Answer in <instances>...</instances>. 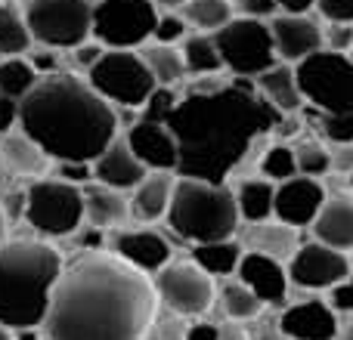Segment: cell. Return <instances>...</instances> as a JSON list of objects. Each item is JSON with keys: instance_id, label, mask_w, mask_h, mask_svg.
Wrapping results in <instances>:
<instances>
[{"instance_id": "1", "label": "cell", "mask_w": 353, "mask_h": 340, "mask_svg": "<svg viewBox=\"0 0 353 340\" xmlns=\"http://www.w3.org/2000/svg\"><path fill=\"white\" fill-rule=\"evenodd\" d=\"M285 115L257 93L248 78H195L180 96L168 127L180 146V176L226 182L251 152L276 134Z\"/></svg>"}, {"instance_id": "2", "label": "cell", "mask_w": 353, "mask_h": 340, "mask_svg": "<svg viewBox=\"0 0 353 340\" xmlns=\"http://www.w3.org/2000/svg\"><path fill=\"white\" fill-rule=\"evenodd\" d=\"M159 310L152 275L109 251L65 263L41 331L47 340H146Z\"/></svg>"}, {"instance_id": "3", "label": "cell", "mask_w": 353, "mask_h": 340, "mask_svg": "<svg viewBox=\"0 0 353 340\" xmlns=\"http://www.w3.org/2000/svg\"><path fill=\"white\" fill-rule=\"evenodd\" d=\"M19 130L28 134L50 161H97L121 134L118 111L105 103L84 74L59 72L41 78L22 99Z\"/></svg>"}, {"instance_id": "4", "label": "cell", "mask_w": 353, "mask_h": 340, "mask_svg": "<svg viewBox=\"0 0 353 340\" xmlns=\"http://www.w3.org/2000/svg\"><path fill=\"white\" fill-rule=\"evenodd\" d=\"M65 260L47 238H12L0 244V325L41 328Z\"/></svg>"}, {"instance_id": "5", "label": "cell", "mask_w": 353, "mask_h": 340, "mask_svg": "<svg viewBox=\"0 0 353 340\" xmlns=\"http://www.w3.org/2000/svg\"><path fill=\"white\" fill-rule=\"evenodd\" d=\"M165 220L174 235L186 244L236 238L239 226H242L232 186L192 180V176H176L174 198Z\"/></svg>"}, {"instance_id": "6", "label": "cell", "mask_w": 353, "mask_h": 340, "mask_svg": "<svg viewBox=\"0 0 353 340\" xmlns=\"http://www.w3.org/2000/svg\"><path fill=\"white\" fill-rule=\"evenodd\" d=\"M22 217L37 238H68L84 226V186L65 182L59 176L47 173L25 186Z\"/></svg>"}, {"instance_id": "7", "label": "cell", "mask_w": 353, "mask_h": 340, "mask_svg": "<svg viewBox=\"0 0 353 340\" xmlns=\"http://www.w3.org/2000/svg\"><path fill=\"white\" fill-rule=\"evenodd\" d=\"M97 0H25L22 12L34 47L74 50L93 37Z\"/></svg>"}, {"instance_id": "8", "label": "cell", "mask_w": 353, "mask_h": 340, "mask_svg": "<svg viewBox=\"0 0 353 340\" xmlns=\"http://www.w3.org/2000/svg\"><path fill=\"white\" fill-rule=\"evenodd\" d=\"M87 84L115 109H137L146 105L155 84L149 65L143 62L140 50H105L99 62L84 74Z\"/></svg>"}, {"instance_id": "9", "label": "cell", "mask_w": 353, "mask_h": 340, "mask_svg": "<svg viewBox=\"0 0 353 340\" xmlns=\"http://www.w3.org/2000/svg\"><path fill=\"white\" fill-rule=\"evenodd\" d=\"M223 68L232 78H248L254 81L261 72L279 62L273 43V31H270V19H248V16H232L220 31H214Z\"/></svg>"}, {"instance_id": "10", "label": "cell", "mask_w": 353, "mask_h": 340, "mask_svg": "<svg viewBox=\"0 0 353 340\" xmlns=\"http://www.w3.org/2000/svg\"><path fill=\"white\" fill-rule=\"evenodd\" d=\"M298 87L307 109L316 111H353V56L350 53H319L307 56L294 65Z\"/></svg>"}, {"instance_id": "11", "label": "cell", "mask_w": 353, "mask_h": 340, "mask_svg": "<svg viewBox=\"0 0 353 340\" xmlns=\"http://www.w3.org/2000/svg\"><path fill=\"white\" fill-rule=\"evenodd\" d=\"M161 10L152 0H97L93 41L105 50H140L152 41Z\"/></svg>"}, {"instance_id": "12", "label": "cell", "mask_w": 353, "mask_h": 340, "mask_svg": "<svg viewBox=\"0 0 353 340\" xmlns=\"http://www.w3.org/2000/svg\"><path fill=\"white\" fill-rule=\"evenodd\" d=\"M152 285L159 294V304L186 319H201L217 304L214 275H208L192 260H171L165 269L152 275Z\"/></svg>"}, {"instance_id": "13", "label": "cell", "mask_w": 353, "mask_h": 340, "mask_svg": "<svg viewBox=\"0 0 353 340\" xmlns=\"http://www.w3.org/2000/svg\"><path fill=\"white\" fill-rule=\"evenodd\" d=\"M285 266H288L292 285L304 288V291H332L338 281H344L353 273L350 254L332 248V244L316 242V238L301 244Z\"/></svg>"}, {"instance_id": "14", "label": "cell", "mask_w": 353, "mask_h": 340, "mask_svg": "<svg viewBox=\"0 0 353 340\" xmlns=\"http://www.w3.org/2000/svg\"><path fill=\"white\" fill-rule=\"evenodd\" d=\"M105 251L121 257L128 266L140 269L146 275H155L174 260V242L155 226H121L109 232Z\"/></svg>"}, {"instance_id": "15", "label": "cell", "mask_w": 353, "mask_h": 340, "mask_svg": "<svg viewBox=\"0 0 353 340\" xmlns=\"http://www.w3.org/2000/svg\"><path fill=\"white\" fill-rule=\"evenodd\" d=\"M329 201V192H325L323 180L316 176H292V180L279 182L276 186V207L273 217L282 220V223L294 226V229H310L316 223L323 204Z\"/></svg>"}, {"instance_id": "16", "label": "cell", "mask_w": 353, "mask_h": 340, "mask_svg": "<svg viewBox=\"0 0 353 340\" xmlns=\"http://www.w3.org/2000/svg\"><path fill=\"white\" fill-rule=\"evenodd\" d=\"M270 31H273L276 56H279V62H288V65H298L307 56L325 50L323 22H319L313 12H307V16L276 12V16L270 19Z\"/></svg>"}, {"instance_id": "17", "label": "cell", "mask_w": 353, "mask_h": 340, "mask_svg": "<svg viewBox=\"0 0 353 340\" xmlns=\"http://www.w3.org/2000/svg\"><path fill=\"white\" fill-rule=\"evenodd\" d=\"M276 325L288 340H338V331H341L338 312L332 310L329 300L319 297L288 304L279 312Z\"/></svg>"}, {"instance_id": "18", "label": "cell", "mask_w": 353, "mask_h": 340, "mask_svg": "<svg viewBox=\"0 0 353 340\" xmlns=\"http://www.w3.org/2000/svg\"><path fill=\"white\" fill-rule=\"evenodd\" d=\"M236 279L245 281L251 291L261 297L263 306H285L288 291H292V279H288V266L282 260L261 251H245L242 263L236 269Z\"/></svg>"}, {"instance_id": "19", "label": "cell", "mask_w": 353, "mask_h": 340, "mask_svg": "<svg viewBox=\"0 0 353 340\" xmlns=\"http://www.w3.org/2000/svg\"><path fill=\"white\" fill-rule=\"evenodd\" d=\"M121 134H124V140H128L130 152L149 170H174L176 173V167H180V146H176V136L168 124L137 118Z\"/></svg>"}, {"instance_id": "20", "label": "cell", "mask_w": 353, "mask_h": 340, "mask_svg": "<svg viewBox=\"0 0 353 340\" xmlns=\"http://www.w3.org/2000/svg\"><path fill=\"white\" fill-rule=\"evenodd\" d=\"M146 173H149V167L130 152L124 134H118L105 146V152L93 161V180L103 182V186L118 189V192H134L146 180Z\"/></svg>"}, {"instance_id": "21", "label": "cell", "mask_w": 353, "mask_h": 340, "mask_svg": "<svg viewBox=\"0 0 353 340\" xmlns=\"http://www.w3.org/2000/svg\"><path fill=\"white\" fill-rule=\"evenodd\" d=\"M176 176L180 173H174V170H149L146 180L130 192V220H134V223L152 226L168 217Z\"/></svg>"}, {"instance_id": "22", "label": "cell", "mask_w": 353, "mask_h": 340, "mask_svg": "<svg viewBox=\"0 0 353 340\" xmlns=\"http://www.w3.org/2000/svg\"><path fill=\"white\" fill-rule=\"evenodd\" d=\"M298 232L301 229L273 217V220H263V223H242L236 238L245 244V251H261V254H270L276 260L288 263L294 251L301 248Z\"/></svg>"}, {"instance_id": "23", "label": "cell", "mask_w": 353, "mask_h": 340, "mask_svg": "<svg viewBox=\"0 0 353 340\" xmlns=\"http://www.w3.org/2000/svg\"><path fill=\"white\" fill-rule=\"evenodd\" d=\"M130 220V195L118 192L103 182H87L84 186V223L97 226L103 232L121 229Z\"/></svg>"}, {"instance_id": "24", "label": "cell", "mask_w": 353, "mask_h": 340, "mask_svg": "<svg viewBox=\"0 0 353 340\" xmlns=\"http://www.w3.org/2000/svg\"><path fill=\"white\" fill-rule=\"evenodd\" d=\"M0 167L10 176H25L31 182L37 176H47L53 161L28 134L12 130V134L0 136Z\"/></svg>"}, {"instance_id": "25", "label": "cell", "mask_w": 353, "mask_h": 340, "mask_svg": "<svg viewBox=\"0 0 353 340\" xmlns=\"http://www.w3.org/2000/svg\"><path fill=\"white\" fill-rule=\"evenodd\" d=\"M313 238L323 244H332V248L350 254L353 251V189L350 192H338L332 195L323 204L316 223L310 226Z\"/></svg>"}, {"instance_id": "26", "label": "cell", "mask_w": 353, "mask_h": 340, "mask_svg": "<svg viewBox=\"0 0 353 340\" xmlns=\"http://www.w3.org/2000/svg\"><path fill=\"white\" fill-rule=\"evenodd\" d=\"M254 87L270 105H273L279 115H298L304 109V93L298 87V74H294V65L288 62H276L267 72H261L254 78Z\"/></svg>"}, {"instance_id": "27", "label": "cell", "mask_w": 353, "mask_h": 340, "mask_svg": "<svg viewBox=\"0 0 353 340\" xmlns=\"http://www.w3.org/2000/svg\"><path fill=\"white\" fill-rule=\"evenodd\" d=\"M242 254H245V244L239 238H220V242L192 244L189 260L205 269L208 275H214V279H230V275H236Z\"/></svg>"}, {"instance_id": "28", "label": "cell", "mask_w": 353, "mask_h": 340, "mask_svg": "<svg viewBox=\"0 0 353 340\" xmlns=\"http://www.w3.org/2000/svg\"><path fill=\"white\" fill-rule=\"evenodd\" d=\"M236 204L242 223H263L273 220L276 207V182H270L267 176H248V180L236 182Z\"/></svg>"}, {"instance_id": "29", "label": "cell", "mask_w": 353, "mask_h": 340, "mask_svg": "<svg viewBox=\"0 0 353 340\" xmlns=\"http://www.w3.org/2000/svg\"><path fill=\"white\" fill-rule=\"evenodd\" d=\"M140 56L149 65V72H152V78L159 87H183L186 84L189 72H186V62H183L180 47L149 41L146 47H140Z\"/></svg>"}, {"instance_id": "30", "label": "cell", "mask_w": 353, "mask_h": 340, "mask_svg": "<svg viewBox=\"0 0 353 340\" xmlns=\"http://www.w3.org/2000/svg\"><path fill=\"white\" fill-rule=\"evenodd\" d=\"M217 306L223 310V316L230 322H251L263 312V304L254 291H251L245 281H239L236 275L230 279H220V288H217Z\"/></svg>"}, {"instance_id": "31", "label": "cell", "mask_w": 353, "mask_h": 340, "mask_svg": "<svg viewBox=\"0 0 353 340\" xmlns=\"http://www.w3.org/2000/svg\"><path fill=\"white\" fill-rule=\"evenodd\" d=\"M180 53H183V62H186L189 78H205V74L226 72L214 34H205V31H189V37L180 43Z\"/></svg>"}, {"instance_id": "32", "label": "cell", "mask_w": 353, "mask_h": 340, "mask_svg": "<svg viewBox=\"0 0 353 340\" xmlns=\"http://www.w3.org/2000/svg\"><path fill=\"white\" fill-rule=\"evenodd\" d=\"M34 47L25 12L10 0H0V56H25Z\"/></svg>"}, {"instance_id": "33", "label": "cell", "mask_w": 353, "mask_h": 340, "mask_svg": "<svg viewBox=\"0 0 353 340\" xmlns=\"http://www.w3.org/2000/svg\"><path fill=\"white\" fill-rule=\"evenodd\" d=\"M41 74L34 72V65L28 62V53L25 56H0V93L3 96H12L22 103L31 90L37 87Z\"/></svg>"}, {"instance_id": "34", "label": "cell", "mask_w": 353, "mask_h": 340, "mask_svg": "<svg viewBox=\"0 0 353 340\" xmlns=\"http://www.w3.org/2000/svg\"><path fill=\"white\" fill-rule=\"evenodd\" d=\"M180 12H183V19L189 22V28L205 31V34L220 31L232 16H236L232 0H186Z\"/></svg>"}, {"instance_id": "35", "label": "cell", "mask_w": 353, "mask_h": 340, "mask_svg": "<svg viewBox=\"0 0 353 340\" xmlns=\"http://www.w3.org/2000/svg\"><path fill=\"white\" fill-rule=\"evenodd\" d=\"M257 170L261 176H267L270 182H285L292 176H298V158H294V146L288 142H270L261 152V161H257Z\"/></svg>"}, {"instance_id": "36", "label": "cell", "mask_w": 353, "mask_h": 340, "mask_svg": "<svg viewBox=\"0 0 353 340\" xmlns=\"http://www.w3.org/2000/svg\"><path fill=\"white\" fill-rule=\"evenodd\" d=\"M294 158H298V173L304 176H329L332 173V149L323 140H301L294 142Z\"/></svg>"}, {"instance_id": "37", "label": "cell", "mask_w": 353, "mask_h": 340, "mask_svg": "<svg viewBox=\"0 0 353 340\" xmlns=\"http://www.w3.org/2000/svg\"><path fill=\"white\" fill-rule=\"evenodd\" d=\"M313 115V127L329 146H341V142H353V111H316Z\"/></svg>"}, {"instance_id": "38", "label": "cell", "mask_w": 353, "mask_h": 340, "mask_svg": "<svg viewBox=\"0 0 353 340\" xmlns=\"http://www.w3.org/2000/svg\"><path fill=\"white\" fill-rule=\"evenodd\" d=\"M186 331H189V319L159 304V310H155V316H152V325H149L146 340H183Z\"/></svg>"}, {"instance_id": "39", "label": "cell", "mask_w": 353, "mask_h": 340, "mask_svg": "<svg viewBox=\"0 0 353 340\" xmlns=\"http://www.w3.org/2000/svg\"><path fill=\"white\" fill-rule=\"evenodd\" d=\"M183 93L176 90V87H155L152 96L146 99V105L140 109V118H146V121H159V124H168V118L174 115L176 103H180Z\"/></svg>"}, {"instance_id": "40", "label": "cell", "mask_w": 353, "mask_h": 340, "mask_svg": "<svg viewBox=\"0 0 353 340\" xmlns=\"http://www.w3.org/2000/svg\"><path fill=\"white\" fill-rule=\"evenodd\" d=\"M189 31H192V28H189V22L183 19V12H180V10H161L152 41H159V43H171V47H180V43L189 37Z\"/></svg>"}, {"instance_id": "41", "label": "cell", "mask_w": 353, "mask_h": 340, "mask_svg": "<svg viewBox=\"0 0 353 340\" xmlns=\"http://www.w3.org/2000/svg\"><path fill=\"white\" fill-rule=\"evenodd\" d=\"M323 43L332 53H350L353 50V25L350 22H325Z\"/></svg>"}, {"instance_id": "42", "label": "cell", "mask_w": 353, "mask_h": 340, "mask_svg": "<svg viewBox=\"0 0 353 340\" xmlns=\"http://www.w3.org/2000/svg\"><path fill=\"white\" fill-rule=\"evenodd\" d=\"M50 173L59 176L65 182H74V186H87L93 182V164L90 161H53Z\"/></svg>"}, {"instance_id": "43", "label": "cell", "mask_w": 353, "mask_h": 340, "mask_svg": "<svg viewBox=\"0 0 353 340\" xmlns=\"http://www.w3.org/2000/svg\"><path fill=\"white\" fill-rule=\"evenodd\" d=\"M28 62L34 65V72L41 78H50V74H59L62 72V62H59V50H50V47H31L28 50Z\"/></svg>"}, {"instance_id": "44", "label": "cell", "mask_w": 353, "mask_h": 340, "mask_svg": "<svg viewBox=\"0 0 353 340\" xmlns=\"http://www.w3.org/2000/svg\"><path fill=\"white\" fill-rule=\"evenodd\" d=\"M68 53H72L74 68H78L81 74H87V72H90V68L99 62V56L105 53V47H103V43H99V41H93V37H90V41L78 43V47H74V50H68Z\"/></svg>"}, {"instance_id": "45", "label": "cell", "mask_w": 353, "mask_h": 340, "mask_svg": "<svg viewBox=\"0 0 353 340\" xmlns=\"http://www.w3.org/2000/svg\"><path fill=\"white\" fill-rule=\"evenodd\" d=\"M236 16H248V19H273L279 12L276 0H232Z\"/></svg>"}, {"instance_id": "46", "label": "cell", "mask_w": 353, "mask_h": 340, "mask_svg": "<svg viewBox=\"0 0 353 340\" xmlns=\"http://www.w3.org/2000/svg\"><path fill=\"white\" fill-rule=\"evenodd\" d=\"M316 12L323 22H350L353 25V0H319Z\"/></svg>"}, {"instance_id": "47", "label": "cell", "mask_w": 353, "mask_h": 340, "mask_svg": "<svg viewBox=\"0 0 353 340\" xmlns=\"http://www.w3.org/2000/svg\"><path fill=\"white\" fill-rule=\"evenodd\" d=\"M329 304L335 312H344V316H353V273L344 281H338L329 291Z\"/></svg>"}, {"instance_id": "48", "label": "cell", "mask_w": 353, "mask_h": 340, "mask_svg": "<svg viewBox=\"0 0 353 340\" xmlns=\"http://www.w3.org/2000/svg\"><path fill=\"white\" fill-rule=\"evenodd\" d=\"M19 111H22V103L0 93V136L19 130Z\"/></svg>"}, {"instance_id": "49", "label": "cell", "mask_w": 353, "mask_h": 340, "mask_svg": "<svg viewBox=\"0 0 353 340\" xmlns=\"http://www.w3.org/2000/svg\"><path fill=\"white\" fill-rule=\"evenodd\" d=\"M332 149V173L338 176H353V142H341V146H329Z\"/></svg>"}, {"instance_id": "50", "label": "cell", "mask_w": 353, "mask_h": 340, "mask_svg": "<svg viewBox=\"0 0 353 340\" xmlns=\"http://www.w3.org/2000/svg\"><path fill=\"white\" fill-rule=\"evenodd\" d=\"M183 340H220V325L214 322H189V331Z\"/></svg>"}, {"instance_id": "51", "label": "cell", "mask_w": 353, "mask_h": 340, "mask_svg": "<svg viewBox=\"0 0 353 340\" xmlns=\"http://www.w3.org/2000/svg\"><path fill=\"white\" fill-rule=\"evenodd\" d=\"M319 0H276L279 12H288V16H307V12L316 10Z\"/></svg>"}, {"instance_id": "52", "label": "cell", "mask_w": 353, "mask_h": 340, "mask_svg": "<svg viewBox=\"0 0 353 340\" xmlns=\"http://www.w3.org/2000/svg\"><path fill=\"white\" fill-rule=\"evenodd\" d=\"M220 340H248V334L242 331L239 322H230V319H226V325H220Z\"/></svg>"}, {"instance_id": "53", "label": "cell", "mask_w": 353, "mask_h": 340, "mask_svg": "<svg viewBox=\"0 0 353 340\" xmlns=\"http://www.w3.org/2000/svg\"><path fill=\"white\" fill-rule=\"evenodd\" d=\"M12 340H47V337H43L41 328H22V331L12 334Z\"/></svg>"}, {"instance_id": "54", "label": "cell", "mask_w": 353, "mask_h": 340, "mask_svg": "<svg viewBox=\"0 0 353 340\" xmlns=\"http://www.w3.org/2000/svg\"><path fill=\"white\" fill-rule=\"evenodd\" d=\"M155 6H159V10H183V3H186V0H152Z\"/></svg>"}, {"instance_id": "55", "label": "cell", "mask_w": 353, "mask_h": 340, "mask_svg": "<svg viewBox=\"0 0 353 340\" xmlns=\"http://www.w3.org/2000/svg\"><path fill=\"white\" fill-rule=\"evenodd\" d=\"M6 242V207H3V201H0V244Z\"/></svg>"}, {"instance_id": "56", "label": "cell", "mask_w": 353, "mask_h": 340, "mask_svg": "<svg viewBox=\"0 0 353 340\" xmlns=\"http://www.w3.org/2000/svg\"><path fill=\"white\" fill-rule=\"evenodd\" d=\"M12 334H16V331H12V328H6V325H0V340H12Z\"/></svg>"}, {"instance_id": "57", "label": "cell", "mask_w": 353, "mask_h": 340, "mask_svg": "<svg viewBox=\"0 0 353 340\" xmlns=\"http://www.w3.org/2000/svg\"><path fill=\"white\" fill-rule=\"evenodd\" d=\"M344 340H353V325H350L347 331H344Z\"/></svg>"}, {"instance_id": "58", "label": "cell", "mask_w": 353, "mask_h": 340, "mask_svg": "<svg viewBox=\"0 0 353 340\" xmlns=\"http://www.w3.org/2000/svg\"><path fill=\"white\" fill-rule=\"evenodd\" d=\"M347 182H350V189H353V176H350V180H347Z\"/></svg>"}]
</instances>
